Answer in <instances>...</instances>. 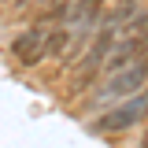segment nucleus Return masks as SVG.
Listing matches in <instances>:
<instances>
[{
	"label": "nucleus",
	"mask_w": 148,
	"mask_h": 148,
	"mask_svg": "<svg viewBox=\"0 0 148 148\" xmlns=\"http://www.w3.org/2000/svg\"><path fill=\"white\" fill-rule=\"evenodd\" d=\"M141 119H148V89L133 92V96L119 100V104H111L100 119L89 122V133H122V130H130Z\"/></svg>",
	"instance_id": "obj_1"
},
{
	"label": "nucleus",
	"mask_w": 148,
	"mask_h": 148,
	"mask_svg": "<svg viewBox=\"0 0 148 148\" xmlns=\"http://www.w3.org/2000/svg\"><path fill=\"white\" fill-rule=\"evenodd\" d=\"M145 85H148L145 63H130V67H122L119 74H111L108 82L89 96V108H104V111H108L111 100H126V96H133V92H141Z\"/></svg>",
	"instance_id": "obj_2"
},
{
	"label": "nucleus",
	"mask_w": 148,
	"mask_h": 148,
	"mask_svg": "<svg viewBox=\"0 0 148 148\" xmlns=\"http://www.w3.org/2000/svg\"><path fill=\"white\" fill-rule=\"evenodd\" d=\"M11 56H15L22 67H37V63L45 59V26H30V30L15 34Z\"/></svg>",
	"instance_id": "obj_3"
},
{
	"label": "nucleus",
	"mask_w": 148,
	"mask_h": 148,
	"mask_svg": "<svg viewBox=\"0 0 148 148\" xmlns=\"http://www.w3.org/2000/svg\"><path fill=\"white\" fill-rule=\"evenodd\" d=\"M115 41H119V26H100L96 34H92L89 48H85V56H82V74L85 71H100V63L111 56V48H115Z\"/></svg>",
	"instance_id": "obj_4"
},
{
	"label": "nucleus",
	"mask_w": 148,
	"mask_h": 148,
	"mask_svg": "<svg viewBox=\"0 0 148 148\" xmlns=\"http://www.w3.org/2000/svg\"><path fill=\"white\" fill-rule=\"evenodd\" d=\"M71 26H52V30H45V59H56V56H63L71 48Z\"/></svg>",
	"instance_id": "obj_5"
},
{
	"label": "nucleus",
	"mask_w": 148,
	"mask_h": 148,
	"mask_svg": "<svg viewBox=\"0 0 148 148\" xmlns=\"http://www.w3.org/2000/svg\"><path fill=\"white\" fill-rule=\"evenodd\" d=\"M133 8H137V0H119L108 15H104V26H122V22L130 18V11H133Z\"/></svg>",
	"instance_id": "obj_6"
}]
</instances>
